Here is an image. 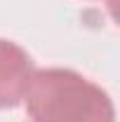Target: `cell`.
<instances>
[{
	"instance_id": "7a4b0ae2",
	"label": "cell",
	"mask_w": 120,
	"mask_h": 122,
	"mask_svg": "<svg viewBox=\"0 0 120 122\" xmlns=\"http://www.w3.org/2000/svg\"><path fill=\"white\" fill-rule=\"evenodd\" d=\"M31 75V56L19 45L0 40V108H14L24 101Z\"/></svg>"
},
{
	"instance_id": "6da1fadb",
	"label": "cell",
	"mask_w": 120,
	"mask_h": 122,
	"mask_svg": "<svg viewBox=\"0 0 120 122\" xmlns=\"http://www.w3.org/2000/svg\"><path fill=\"white\" fill-rule=\"evenodd\" d=\"M24 99L33 122H115L111 96L68 68L33 71Z\"/></svg>"
},
{
	"instance_id": "3957f363",
	"label": "cell",
	"mask_w": 120,
	"mask_h": 122,
	"mask_svg": "<svg viewBox=\"0 0 120 122\" xmlns=\"http://www.w3.org/2000/svg\"><path fill=\"white\" fill-rule=\"evenodd\" d=\"M111 2H115V0H111Z\"/></svg>"
}]
</instances>
